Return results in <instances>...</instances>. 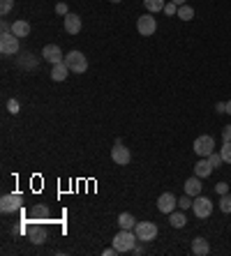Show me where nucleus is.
<instances>
[{
	"mask_svg": "<svg viewBox=\"0 0 231 256\" xmlns=\"http://www.w3.org/2000/svg\"><path fill=\"white\" fill-rule=\"evenodd\" d=\"M136 242H139V240H136V233H134L132 228H120V231L114 236V247L118 250V254L132 252Z\"/></svg>",
	"mask_w": 231,
	"mask_h": 256,
	"instance_id": "1",
	"label": "nucleus"
},
{
	"mask_svg": "<svg viewBox=\"0 0 231 256\" xmlns=\"http://www.w3.org/2000/svg\"><path fill=\"white\" fill-rule=\"evenodd\" d=\"M65 65L70 67V72H74V74H84V72H88V58H86L81 51H70V54L65 56Z\"/></svg>",
	"mask_w": 231,
	"mask_h": 256,
	"instance_id": "2",
	"label": "nucleus"
},
{
	"mask_svg": "<svg viewBox=\"0 0 231 256\" xmlns=\"http://www.w3.org/2000/svg\"><path fill=\"white\" fill-rule=\"evenodd\" d=\"M134 233H136V240H139V242H150V240L158 238V226H155L152 222H136Z\"/></svg>",
	"mask_w": 231,
	"mask_h": 256,
	"instance_id": "3",
	"label": "nucleus"
},
{
	"mask_svg": "<svg viewBox=\"0 0 231 256\" xmlns=\"http://www.w3.org/2000/svg\"><path fill=\"white\" fill-rule=\"evenodd\" d=\"M192 148H194V152L199 157H208L215 152V138L208 136V134H201V136L194 138V143H192Z\"/></svg>",
	"mask_w": 231,
	"mask_h": 256,
	"instance_id": "4",
	"label": "nucleus"
},
{
	"mask_svg": "<svg viewBox=\"0 0 231 256\" xmlns=\"http://www.w3.org/2000/svg\"><path fill=\"white\" fill-rule=\"evenodd\" d=\"M192 210H194V214L199 217V220H206V217H210L213 214V201L208 196H194V201H192Z\"/></svg>",
	"mask_w": 231,
	"mask_h": 256,
	"instance_id": "5",
	"label": "nucleus"
},
{
	"mask_svg": "<svg viewBox=\"0 0 231 256\" xmlns=\"http://www.w3.org/2000/svg\"><path fill=\"white\" fill-rule=\"evenodd\" d=\"M0 54L2 56L18 54V37L14 35V32H2V35H0Z\"/></svg>",
	"mask_w": 231,
	"mask_h": 256,
	"instance_id": "6",
	"label": "nucleus"
},
{
	"mask_svg": "<svg viewBox=\"0 0 231 256\" xmlns=\"http://www.w3.org/2000/svg\"><path fill=\"white\" fill-rule=\"evenodd\" d=\"M136 30H139L144 37L155 35V30H158V21H155V16H152L150 12H148V14H141V16L136 18Z\"/></svg>",
	"mask_w": 231,
	"mask_h": 256,
	"instance_id": "7",
	"label": "nucleus"
},
{
	"mask_svg": "<svg viewBox=\"0 0 231 256\" xmlns=\"http://www.w3.org/2000/svg\"><path fill=\"white\" fill-rule=\"evenodd\" d=\"M21 206H24V196L21 194H5V196L0 198V210L5 214L21 210Z\"/></svg>",
	"mask_w": 231,
	"mask_h": 256,
	"instance_id": "8",
	"label": "nucleus"
},
{
	"mask_svg": "<svg viewBox=\"0 0 231 256\" xmlns=\"http://www.w3.org/2000/svg\"><path fill=\"white\" fill-rule=\"evenodd\" d=\"M176 206H178V198L171 194V192H164V194H160V198H158V210L162 214H171L174 210H176Z\"/></svg>",
	"mask_w": 231,
	"mask_h": 256,
	"instance_id": "9",
	"label": "nucleus"
},
{
	"mask_svg": "<svg viewBox=\"0 0 231 256\" xmlns=\"http://www.w3.org/2000/svg\"><path fill=\"white\" fill-rule=\"evenodd\" d=\"M42 58L46 60V62H51V65H58V62L65 60V56H62V51H60L58 44H46V46L42 48Z\"/></svg>",
	"mask_w": 231,
	"mask_h": 256,
	"instance_id": "10",
	"label": "nucleus"
},
{
	"mask_svg": "<svg viewBox=\"0 0 231 256\" xmlns=\"http://www.w3.org/2000/svg\"><path fill=\"white\" fill-rule=\"evenodd\" d=\"M111 160H114L116 164H120V166H128L130 160H132V152H130V148H125L122 143H116L114 150H111Z\"/></svg>",
	"mask_w": 231,
	"mask_h": 256,
	"instance_id": "11",
	"label": "nucleus"
},
{
	"mask_svg": "<svg viewBox=\"0 0 231 256\" xmlns=\"http://www.w3.org/2000/svg\"><path fill=\"white\" fill-rule=\"evenodd\" d=\"M62 24H65V30L70 32V35H76V32H81V16H79V14L70 12L65 16V21H62Z\"/></svg>",
	"mask_w": 231,
	"mask_h": 256,
	"instance_id": "12",
	"label": "nucleus"
},
{
	"mask_svg": "<svg viewBox=\"0 0 231 256\" xmlns=\"http://www.w3.org/2000/svg\"><path fill=\"white\" fill-rule=\"evenodd\" d=\"M213 171H215V168L210 166L208 157H199V162L194 164V176H199V178L204 180V178H208V176H210Z\"/></svg>",
	"mask_w": 231,
	"mask_h": 256,
	"instance_id": "13",
	"label": "nucleus"
},
{
	"mask_svg": "<svg viewBox=\"0 0 231 256\" xmlns=\"http://www.w3.org/2000/svg\"><path fill=\"white\" fill-rule=\"evenodd\" d=\"M185 194H188V196H199L201 194V178L199 176H192V178L185 180Z\"/></svg>",
	"mask_w": 231,
	"mask_h": 256,
	"instance_id": "14",
	"label": "nucleus"
},
{
	"mask_svg": "<svg viewBox=\"0 0 231 256\" xmlns=\"http://www.w3.org/2000/svg\"><path fill=\"white\" fill-rule=\"evenodd\" d=\"M192 254H196V256H206V254H210V244H208V240L206 238H194L192 240Z\"/></svg>",
	"mask_w": 231,
	"mask_h": 256,
	"instance_id": "15",
	"label": "nucleus"
},
{
	"mask_svg": "<svg viewBox=\"0 0 231 256\" xmlns=\"http://www.w3.org/2000/svg\"><path fill=\"white\" fill-rule=\"evenodd\" d=\"M49 208L44 206V203H37V206H32V210H30V220L32 222H46L49 220Z\"/></svg>",
	"mask_w": 231,
	"mask_h": 256,
	"instance_id": "16",
	"label": "nucleus"
},
{
	"mask_svg": "<svg viewBox=\"0 0 231 256\" xmlns=\"http://www.w3.org/2000/svg\"><path fill=\"white\" fill-rule=\"evenodd\" d=\"M46 236H49V233H46V228L37 226V224H32V228L28 231V238L32 240V244H42L44 240H46Z\"/></svg>",
	"mask_w": 231,
	"mask_h": 256,
	"instance_id": "17",
	"label": "nucleus"
},
{
	"mask_svg": "<svg viewBox=\"0 0 231 256\" xmlns=\"http://www.w3.org/2000/svg\"><path fill=\"white\" fill-rule=\"evenodd\" d=\"M67 74H70V67L65 65V60L51 67V78H54V81H65Z\"/></svg>",
	"mask_w": 231,
	"mask_h": 256,
	"instance_id": "18",
	"label": "nucleus"
},
{
	"mask_svg": "<svg viewBox=\"0 0 231 256\" xmlns=\"http://www.w3.org/2000/svg\"><path fill=\"white\" fill-rule=\"evenodd\" d=\"M12 32L18 37V40H21V37H28L30 35V24H28V21H14Z\"/></svg>",
	"mask_w": 231,
	"mask_h": 256,
	"instance_id": "19",
	"label": "nucleus"
},
{
	"mask_svg": "<svg viewBox=\"0 0 231 256\" xmlns=\"http://www.w3.org/2000/svg\"><path fill=\"white\" fill-rule=\"evenodd\" d=\"M118 226H120V228H132V231H134L136 220H134L130 212H120V214H118Z\"/></svg>",
	"mask_w": 231,
	"mask_h": 256,
	"instance_id": "20",
	"label": "nucleus"
},
{
	"mask_svg": "<svg viewBox=\"0 0 231 256\" xmlns=\"http://www.w3.org/2000/svg\"><path fill=\"white\" fill-rule=\"evenodd\" d=\"M169 224H171L174 228H182L185 224H188V217H185L182 212H176V210H174V212L169 214Z\"/></svg>",
	"mask_w": 231,
	"mask_h": 256,
	"instance_id": "21",
	"label": "nucleus"
},
{
	"mask_svg": "<svg viewBox=\"0 0 231 256\" xmlns=\"http://www.w3.org/2000/svg\"><path fill=\"white\" fill-rule=\"evenodd\" d=\"M144 5H146V10L148 12H164V0H144Z\"/></svg>",
	"mask_w": 231,
	"mask_h": 256,
	"instance_id": "22",
	"label": "nucleus"
},
{
	"mask_svg": "<svg viewBox=\"0 0 231 256\" xmlns=\"http://www.w3.org/2000/svg\"><path fill=\"white\" fill-rule=\"evenodd\" d=\"M176 16L180 18V21H192V18H194V10H192L190 5H180V7H178Z\"/></svg>",
	"mask_w": 231,
	"mask_h": 256,
	"instance_id": "23",
	"label": "nucleus"
},
{
	"mask_svg": "<svg viewBox=\"0 0 231 256\" xmlns=\"http://www.w3.org/2000/svg\"><path fill=\"white\" fill-rule=\"evenodd\" d=\"M218 206H220V210H222L224 214H229L231 212V194H222Z\"/></svg>",
	"mask_w": 231,
	"mask_h": 256,
	"instance_id": "24",
	"label": "nucleus"
},
{
	"mask_svg": "<svg viewBox=\"0 0 231 256\" xmlns=\"http://www.w3.org/2000/svg\"><path fill=\"white\" fill-rule=\"evenodd\" d=\"M220 155H222V160H224L226 164H231V141H224V143H222V148H220Z\"/></svg>",
	"mask_w": 231,
	"mask_h": 256,
	"instance_id": "25",
	"label": "nucleus"
},
{
	"mask_svg": "<svg viewBox=\"0 0 231 256\" xmlns=\"http://www.w3.org/2000/svg\"><path fill=\"white\" fill-rule=\"evenodd\" d=\"M208 162H210V166H213V168H220L222 164H224V160H222V155H220V152H213V155H208Z\"/></svg>",
	"mask_w": 231,
	"mask_h": 256,
	"instance_id": "26",
	"label": "nucleus"
},
{
	"mask_svg": "<svg viewBox=\"0 0 231 256\" xmlns=\"http://www.w3.org/2000/svg\"><path fill=\"white\" fill-rule=\"evenodd\" d=\"M164 14H166V16H176V14H178V5H176V2H171V0H169V2L164 5Z\"/></svg>",
	"mask_w": 231,
	"mask_h": 256,
	"instance_id": "27",
	"label": "nucleus"
},
{
	"mask_svg": "<svg viewBox=\"0 0 231 256\" xmlns=\"http://www.w3.org/2000/svg\"><path fill=\"white\" fill-rule=\"evenodd\" d=\"M14 0H0V14L5 16V14H10V10H12Z\"/></svg>",
	"mask_w": 231,
	"mask_h": 256,
	"instance_id": "28",
	"label": "nucleus"
},
{
	"mask_svg": "<svg viewBox=\"0 0 231 256\" xmlns=\"http://www.w3.org/2000/svg\"><path fill=\"white\" fill-rule=\"evenodd\" d=\"M178 206H180V210H190V208H192V198H190L188 194H185V196H182L180 201H178Z\"/></svg>",
	"mask_w": 231,
	"mask_h": 256,
	"instance_id": "29",
	"label": "nucleus"
},
{
	"mask_svg": "<svg viewBox=\"0 0 231 256\" xmlns=\"http://www.w3.org/2000/svg\"><path fill=\"white\" fill-rule=\"evenodd\" d=\"M7 111H10L12 116H16L18 114V102L16 100H10V102H7Z\"/></svg>",
	"mask_w": 231,
	"mask_h": 256,
	"instance_id": "30",
	"label": "nucleus"
},
{
	"mask_svg": "<svg viewBox=\"0 0 231 256\" xmlns=\"http://www.w3.org/2000/svg\"><path fill=\"white\" fill-rule=\"evenodd\" d=\"M215 192H218L220 196H222V194H229V185H226V182H218V185H215Z\"/></svg>",
	"mask_w": 231,
	"mask_h": 256,
	"instance_id": "31",
	"label": "nucleus"
},
{
	"mask_svg": "<svg viewBox=\"0 0 231 256\" xmlns=\"http://www.w3.org/2000/svg\"><path fill=\"white\" fill-rule=\"evenodd\" d=\"M56 12L60 14V16H67V14H70V10H67L65 2H58V5H56Z\"/></svg>",
	"mask_w": 231,
	"mask_h": 256,
	"instance_id": "32",
	"label": "nucleus"
},
{
	"mask_svg": "<svg viewBox=\"0 0 231 256\" xmlns=\"http://www.w3.org/2000/svg\"><path fill=\"white\" fill-rule=\"evenodd\" d=\"M222 138H224V141H231V125L222 127Z\"/></svg>",
	"mask_w": 231,
	"mask_h": 256,
	"instance_id": "33",
	"label": "nucleus"
},
{
	"mask_svg": "<svg viewBox=\"0 0 231 256\" xmlns=\"http://www.w3.org/2000/svg\"><path fill=\"white\" fill-rule=\"evenodd\" d=\"M215 111H218V114H226V102H218V104H215Z\"/></svg>",
	"mask_w": 231,
	"mask_h": 256,
	"instance_id": "34",
	"label": "nucleus"
},
{
	"mask_svg": "<svg viewBox=\"0 0 231 256\" xmlns=\"http://www.w3.org/2000/svg\"><path fill=\"white\" fill-rule=\"evenodd\" d=\"M102 254H104V256H116V254H118V250H116L114 244H111V247H106V250L102 252Z\"/></svg>",
	"mask_w": 231,
	"mask_h": 256,
	"instance_id": "35",
	"label": "nucleus"
},
{
	"mask_svg": "<svg viewBox=\"0 0 231 256\" xmlns=\"http://www.w3.org/2000/svg\"><path fill=\"white\" fill-rule=\"evenodd\" d=\"M132 254H144V247H139V244H134V250H132Z\"/></svg>",
	"mask_w": 231,
	"mask_h": 256,
	"instance_id": "36",
	"label": "nucleus"
},
{
	"mask_svg": "<svg viewBox=\"0 0 231 256\" xmlns=\"http://www.w3.org/2000/svg\"><path fill=\"white\" fill-rule=\"evenodd\" d=\"M171 2H176L178 7H180V5H188V0H171Z\"/></svg>",
	"mask_w": 231,
	"mask_h": 256,
	"instance_id": "37",
	"label": "nucleus"
},
{
	"mask_svg": "<svg viewBox=\"0 0 231 256\" xmlns=\"http://www.w3.org/2000/svg\"><path fill=\"white\" fill-rule=\"evenodd\" d=\"M226 114H229V116H231V100H229V102H226Z\"/></svg>",
	"mask_w": 231,
	"mask_h": 256,
	"instance_id": "38",
	"label": "nucleus"
},
{
	"mask_svg": "<svg viewBox=\"0 0 231 256\" xmlns=\"http://www.w3.org/2000/svg\"><path fill=\"white\" fill-rule=\"evenodd\" d=\"M111 2H120V0H111Z\"/></svg>",
	"mask_w": 231,
	"mask_h": 256,
	"instance_id": "39",
	"label": "nucleus"
}]
</instances>
